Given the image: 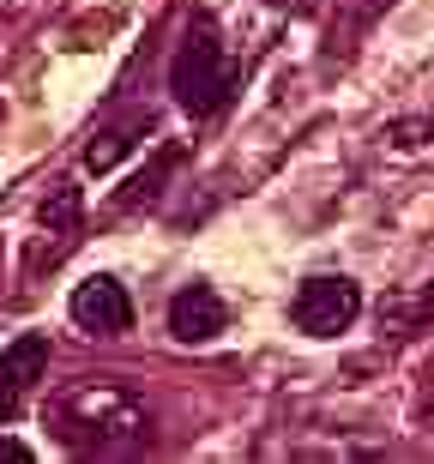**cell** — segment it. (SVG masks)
<instances>
[{
	"label": "cell",
	"instance_id": "obj_1",
	"mask_svg": "<svg viewBox=\"0 0 434 464\" xmlns=\"http://www.w3.org/2000/svg\"><path fill=\"white\" fill-rule=\"evenodd\" d=\"M54 434L72 452H127L151 434V411L121 380H79L54 398Z\"/></svg>",
	"mask_w": 434,
	"mask_h": 464
},
{
	"label": "cell",
	"instance_id": "obj_2",
	"mask_svg": "<svg viewBox=\"0 0 434 464\" xmlns=\"http://www.w3.org/2000/svg\"><path fill=\"white\" fill-rule=\"evenodd\" d=\"M229 85H236V67H229V49L217 43V31H211L206 18L188 24V36H181V49L169 61L175 103L188 109V115H217L229 103Z\"/></svg>",
	"mask_w": 434,
	"mask_h": 464
},
{
	"label": "cell",
	"instance_id": "obj_3",
	"mask_svg": "<svg viewBox=\"0 0 434 464\" xmlns=\"http://www.w3.org/2000/svg\"><path fill=\"white\" fill-rule=\"evenodd\" d=\"M356 314H362V290L350 284V277H308L302 290L290 295V320L295 332H308V338H338V332L356 326Z\"/></svg>",
	"mask_w": 434,
	"mask_h": 464
},
{
	"label": "cell",
	"instance_id": "obj_4",
	"mask_svg": "<svg viewBox=\"0 0 434 464\" xmlns=\"http://www.w3.org/2000/svg\"><path fill=\"white\" fill-rule=\"evenodd\" d=\"M43 374H49V338L43 332H24V338H13L0 350V422H13L31 404Z\"/></svg>",
	"mask_w": 434,
	"mask_h": 464
},
{
	"label": "cell",
	"instance_id": "obj_5",
	"mask_svg": "<svg viewBox=\"0 0 434 464\" xmlns=\"http://www.w3.org/2000/svg\"><path fill=\"white\" fill-rule=\"evenodd\" d=\"M67 314H72V326L91 332V338H121L133 326V302H127V290L115 277H85L67 295Z\"/></svg>",
	"mask_w": 434,
	"mask_h": 464
},
{
	"label": "cell",
	"instance_id": "obj_6",
	"mask_svg": "<svg viewBox=\"0 0 434 464\" xmlns=\"http://www.w3.org/2000/svg\"><path fill=\"white\" fill-rule=\"evenodd\" d=\"M224 326H229V308H224V295L211 290V284H188V290H175L169 332L181 338V344H211Z\"/></svg>",
	"mask_w": 434,
	"mask_h": 464
},
{
	"label": "cell",
	"instance_id": "obj_7",
	"mask_svg": "<svg viewBox=\"0 0 434 464\" xmlns=\"http://www.w3.org/2000/svg\"><path fill=\"white\" fill-rule=\"evenodd\" d=\"M140 133H151V115H127V121H115V127H103V133H91V145H85V169H115L133 145H140Z\"/></svg>",
	"mask_w": 434,
	"mask_h": 464
},
{
	"label": "cell",
	"instance_id": "obj_8",
	"mask_svg": "<svg viewBox=\"0 0 434 464\" xmlns=\"http://www.w3.org/2000/svg\"><path fill=\"white\" fill-rule=\"evenodd\" d=\"M36 218H43L49 236H72V229H79V181H54Z\"/></svg>",
	"mask_w": 434,
	"mask_h": 464
},
{
	"label": "cell",
	"instance_id": "obj_9",
	"mask_svg": "<svg viewBox=\"0 0 434 464\" xmlns=\"http://www.w3.org/2000/svg\"><path fill=\"white\" fill-rule=\"evenodd\" d=\"M422 133H429V121H404V127H392V139H399L404 157H422Z\"/></svg>",
	"mask_w": 434,
	"mask_h": 464
},
{
	"label": "cell",
	"instance_id": "obj_10",
	"mask_svg": "<svg viewBox=\"0 0 434 464\" xmlns=\"http://www.w3.org/2000/svg\"><path fill=\"white\" fill-rule=\"evenodd\" d=\"M0 459H31L24 447H13V440H0Z\"/></svg>",
	"mask_w": 434,
	"mask_h": 464
}]
</instances>
